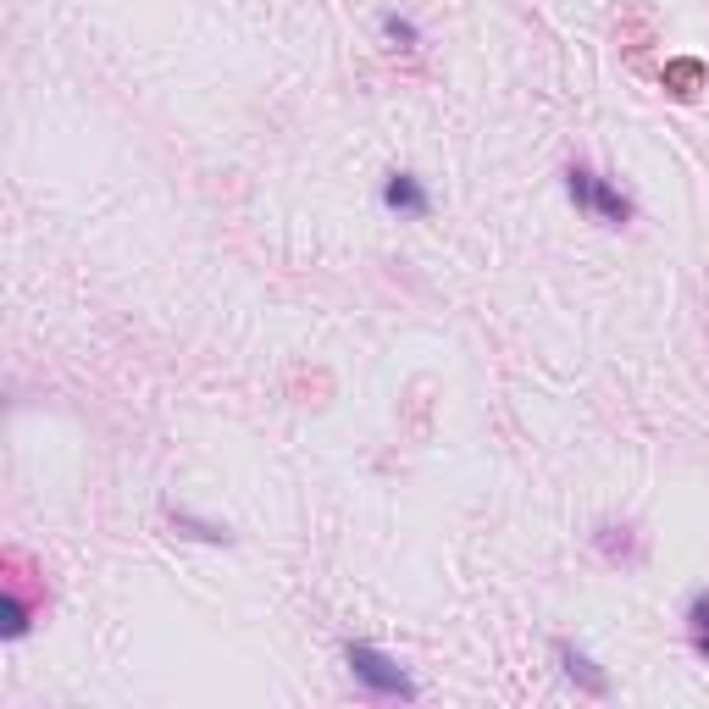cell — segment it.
Wrapping results in <instances>:
<instances>
[{
  "label": "cell",
  "instance_id": "cell-7",
  "mask_svg": "<svg viewBox=\"0 0 709 709\" xmlns=\"http://www.w3.org/2000/svg\"><path fill=\"white\" fill-rule=\"evenodd\" d=\"M383 28H388L394 39H416V28H410V23H399V17H383Z\"/></svg>",
  "mask_w": 709,
  "mask_h": 709
},
{
  "label": "cell",
  "instance_id": "cell-5",
  "mask_svg": "<svg viewBox=\"0 0 709 709\" xmlns=\"http://www.w3.org/2000/svg\"><path fill=\"white\" fill-rule=\"evenodd\" d=\"M560 654H565V671H571V676H582V682H588L593 693H604V676H593V671H588V660H582V654H571V649H560Z\"/></svg>",
  "mask_w": 709,
  "mask_h": 709
},
{
  "label": "cell",
  "instance_id": "cell-2",
  "mask_svg": "<svg viewBox=\"0 0 709 709\" xmlns=\"http://www.w3.org/2000/svg\"><path fill=\"white\" fill-rule=\"evenodd\" d=\"M565 189H571V200H577V205H588L599 222H626V217H632V205H626L610 183L593 178V172H565Z\"/></svg>",
  "mask_w": 709,
  "mask_h": 709
},
{
  "label": "cell",
  "instance_id": "cell-4",
  "mask_svg": "<svg viewBox=\"0 0 709 709\" xmlns=\"http://www.w3.org/2000/svg\"><path fill=\"white\" fill-rule=\"evenodd\" d=\"M687 632H693V649L709 660V593H698V599L687 604Z\"/></svg>",
  "mask_w": 709,
  "mask_h": 709
},
{
  "label": "cell",
  "instance_id": "cell-1",
  "mask_svg": "<svg viewBox=\"0 0 709 709\" xmlns=\"http://www.w3.org/2000/svg\"><path fill=\"white\" fill-rule=\"evenodd\" d=\"M344 660H349V671H355V682H366L377 698H416V682H410L388 654H377L372 643H349Z\"/></svg>",
  "mask_w": 709,
  "mask_h": 709
},
{
  "label": "cell",
  "instance_id": "cell-6",
  "mask_svg": "<svg viewBox=\"0 0 709 709\" xmlns=\"http://www.w3.org/2000/svg\"><path fill=\"white\" fill-rule=\"evenodd\" d=\"M23 632H28V610H23V599L6 593V637H23Z\"/></svg>",
  "mask_w": 709,
  "mask_h": 709
},
{
  "label": "cell",
  "instance_id": "cell-3",
  "mask_svg": "<svg viewBox=\"0 0 709 709\" xmlns=\"http://www.w3.org/2000/svg\"><path fill=\"white\" fill-rule=\"evenodd\" d=\"M383 205L388 211H405V217H427V189H421L416 178H410V172H394V178L383 183Z\"/></svg>",
  "mask_w": 709,
  "mask_h": 709
}]
</instances>
